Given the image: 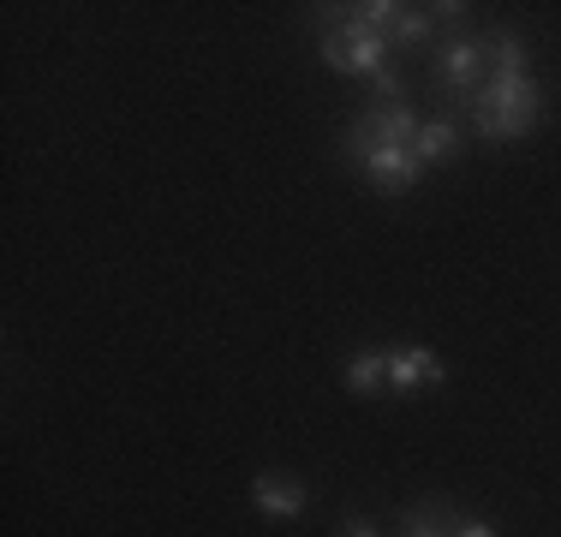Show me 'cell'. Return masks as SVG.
Segmentation results:
<instances>
[{
    "label": "cell",
    "mask_w": 561,
    "mask_h": 537,
    "mask_svg": "<svg viewBox=\"0 0 561 537\" xmlns=\"http://www.w3.org/2000/svg\"><path fill=\"white\" fill-rule=\"evenodd\" d=\"M538 126V84L526 72H507V78H490L472 102V132L490 144H514Z\"/></svg>",
    "instance_id": "obj_1"
},
{
    "label": "cell",
    "mask_w": 561,
    "mask_h": 537,
    "mask_svg": "<svg viewBox=\"0 0 561 537\" xmlns=\"http://www.w3.org/2000/svg\"><path fill=\"white\" fill-rule=\"evenodd\" d=\"M323 60L346 78H377L389 66V36L358 24L346 7H329V31H323Z\"/></svg>",
    "instance_id": "obj_2"
},
{
    "label": "cell",
    "mask_w": 561,
    "mask_h": 537,
    "mask_svg": "<svg viewBox=\"0 0 561 537\" xmlns=\"http://www.w3.org/2000/svg\"><path fill=\"white\" fill-rule=\"evenodd\" d=\"M346 156H353V168L365 173L382 197H400L407 185H419V173H424V161H419L412 144H377V138L346 132Z\"/></svg>",
    "instance_id": "obj_3"
},
{
    "label": "cell",
    "mask_w": 561,
    "mask_h": 537,
    "mask_svg": "<svg viewBox=\"0 0 561 537\" xmlns=\"http://www.w3.org/2000/svg\"><path fill=\"white\" fill-rule=\"evenodd\" d=\"M443 382V365H436L431 346H400L389 358V388L394 395H412V388H436Z\"/></svg>",
    "instance_id": "obj_4"
},
{
    "label": "cell",
    "mask_w": 561,
    "mask_h": 537,
    "mask_svg": "<svg viewBox=\"0 0 561 537\" xmlns=\"http://www.w3.org/2000/svg\"><path fill=\"white\" fill-rule=\"evenodd\" d=\"M251 502H257L263 514H275V519H293V514H305V483L287 478V472H263L257 483H251Z\"/></svg>",
    "instance_id": "obj_5"
},
{
    "label": "cell",
    "mask_w": 561,
    "mask_h": 537,
    "mask_svg": "<svg viewBox=\"0 0 561 537\" xmlns=\"http://www.w3.org/2000/svg\"><path fill=\"white\" fill-rule=\"evenodd\" d=\"M436 78H443V90H472L478 78H484V43H448L443 60H436Z\"/></svg>",
    "instance_id": "obj_6"
},
{
    "label": "cell",
    "mask_w": 561,
    "mask_h": 537,
    "mask_svg": "<svg viewBox=\"0 0 561 537\" xmlns=\"http://www.w3.org/2000/svg\"><path fill=\"white\" fill-rule=\"evenodd\" d=\"M484 66H496V78L526 72V43H519L514 31H490L484 36Z\"/></svg>",
    "instance_id": "obj_7"
},
{
    "label": "cell",
    "mask_w": 561,
    "mask_h": 537,
    "mask_svg": "<svg viewBox=\"0 0 561 537\" xmlns=\"http://www.w3.org/2000/svg\"><path fill=\"white\" fill-rule=\"evenodd\" d=\"M454 144H460V132H454V119H431V126H419V161L424 168H436V161L454 156Z\"/></svg>",
    "instance_id": "obj_8"
},
{
    "label": "cell",
    "mask_w": 561,
    "mask_h": 537,
    "mask_svg": "<svg viewBox=\"0 0 561 537\" xmlns=\"http://www.w3.org/2000/svg\"><path fill=\"white\" fill-rule=\"evenodd\" d=\"M377 382H389V358H377V353H358L353 365H346V388H353V395H370Z\"/></svg>",
    "instance_id": "obj_9"
},
{
    "label": "cell",
    "mask_w": 561,
    "mask_h": 537,
    "mask_svg": "<svg viewBox=\"0 0 561 537\" xmlns=\"http://www.w3.org/2000/svg\"><path fill=\"white\" fill-rule=\"evenodd\" d=\"M431 12H419V7H400L394 12V24H389V43H424L431 36Z\"/></svg>",
    "instance_id": "obj_10"
},
{
    "label": "cell",
    "mask_w": 561,
    "mask_h": 537,
    "mask_svg": "<svg viewBox=\"0 0 561 537\" xmlns=\"http://www.w3.org/2000/svg\"><path fill=\"white\" fill-rule=\"evenodd\" d=\"M377 102H382V107H400V78L389 72V66L377 72Z\"/></svg>",
    "instance_id": "obj_11"
},
{
    "label": "cell",
    "mask_w": 561,
    "mask_h": 537,
    "mask_svg": "<svg viewBox=\"0 0 561 537\" xmlns=\"http://www.w3.org/2000/svg\"><path fill=\"white\" fill-rule=\"evenodd\" d=\"M460 12H466V7H454V0H443V7H431V19H436V24H448V31H454V24H460Z\"/></svg>",
    "instance_id": "obj_12"
},
{
    "label": "cell",
    "mask_w": 561,
    "mask_h": 537,
    "mask_svg": "<svg viewBox=\"0 0 561 537\" xmlns=\"http://www.w3.org/2000/svg\"><path fill=\"white\" fill-rule=\"evenodd\" d=\"M454 537H496V532H490L484 519H466V526H454Z\"/></svg>",
    "instance_id": "obj_13"
},
{
    "label": "cell",
    "mask_w": 561,
    "mask_h": 537,
    "mask_svg": "<svg viewBox=\"0 0 561 537\" xmlns=\"http://www.w3.org/2000/svg\"><path fill=\"white\" fill-rule=\"evenodd\" d=\"M346 537H377V532H370L365 519H346Z\"/></svg>",
    "instance_id": "obj_14"
}]
</instances>
